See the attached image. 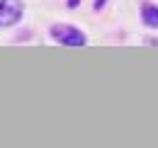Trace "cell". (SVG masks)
Instances as JSON below:
<instances>
[{"instance_id":"cell-1","label":"cell","mask_w":158,"mask_h":148,"mask_svg":"<svg viewBox=\"0 0 158 148\" xmlns=\"http://www.w3.org/2000/svg\"><path fill=\"white\" fill-rule=\"evenodd\" d=\"M51 37L59 44H63V46H85V34L80 29H76V27H68V24L51 27Z\"/></svg>"},{"instance_id":"cell-2","label":"cell","mask_w":158,"mask_h":148,"mask_svg":"<svg viewBox=\"0 0 158 148\" xmlns=\"http://www.w3.org/2000/svg\"><path fill=\"white\" fill-rule=\"evenodd\" d=\"M22 12V0H0V27H12L15 22H20Z\"/></svg>"},{"instance_id":"cell-3","label":"cell","mask_w":158,"mask_h":148,"mask_svg":"<svg viewBox=\"0 0 158 148\" xmlns=\"http://www.w3.org/2000/svg\"><path fill=\"white\" fill-rule=\"evenodd\" d=\"M141 19L146 27H158V5H151V2L141 5Z\"/></svg>"},{"instance_id":"cell-4","label":"cell","mask_w":158,"mask_h":148,"mask_svg":"<svg viewBox=\"0 0 158 148\" xmlns=\"http://www.w3.org/2000/svg\"><path fill=\"white\" fill-rule=\"evenodd\" d=\"M102 2H105V0H98V2H95V7H100V5H102Z\"/></svg>"}]
</instances>
